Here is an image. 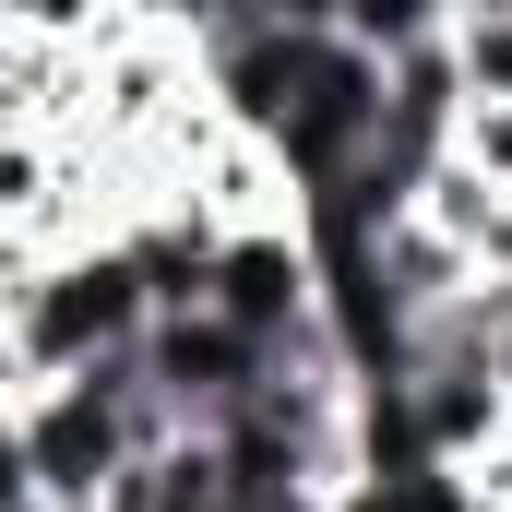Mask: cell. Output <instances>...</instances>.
<instances>
[{"label": "cell", "instance_id": "1", "mask_svg": "<svg viewBox=\"0 0 512 512\" xmlns=\"http://www.w3.org/2000/svg\"><path fill=\"white\" fill-rule=\"evenodd\" d=\"M155 441H179V429H167L155 393H143V346L24 393V465H36V501L48 512H96L120 489V465H143Z\"/></svg>", "mask_w": 512, "mask_h": 512}, {"label": "cell", "instance_id": "2", "mask_svg": "<svg viewBox=\"0 0 512 512\" xmlns=\"http://www.w3.org/2000/svg\"><path fill=\"white\" fill-rule=\"evenodd\" d=\"M143 322H155V298H143L131 251L120 239H72V251H48L24 274V298L0 310V346H12V382L36 393V382L96 370V358H131Z\"/></svg>", "mask_w": 512, "mask_h": 512}, {"label": "cell", "instance_id": "3", "mask_svg": "<svg viewBox=\"0 0 512 512\" xmlns=\"http://www.w3.org/2000/svg\"><path fill=\"white\" fill-rule=\"evenodd\" d=\"M203 310H215L227 334H251L262 358H274L286 334H310V322H322V262L298 239V215L227 227V239H215V274H203Z\"/></svg>", "mask_w": 512, "mask_h": 512}, {"label": "cell", "instance_id": "4", "mask_svg": "<svg viewBox=\"0 0 512 512\" xmlns=\"http://www.w3.org/2000/svg\"><path fill=\"white\" fill-rule=\"evenodd\" d=\"M441 48H453L465 108H512V0H453L441 12Z\"/></svg>", "mask_w": 512, "mask_h": 512}, {"label": "cell", "instance_id": "5", "mask_svg": "<svg viewBox=\"0 0 512 512\" xmlns=\"http://www.w3.org/2000/svg\"><path fill=\"white\" fill-rule=\"evenodd\" d=\"M0 512H48L36 465H24V393H0Z\"/></svg>", "mask_w": 512, "mask_h": 512}, {"label": "cell", "instance_id": "6", "mask_svg": "<svg viewBox=\"0 0 512 512\" xmlns=\"http://www.w3.org/2000/svg\"><path fill=\"white\" fill-rule=\"evenodd\" d=\"M489 382H501V405H512V322L489 334Z\"/></svg>", "mask_w": 512, "mask_h": 512}]
</instances>
